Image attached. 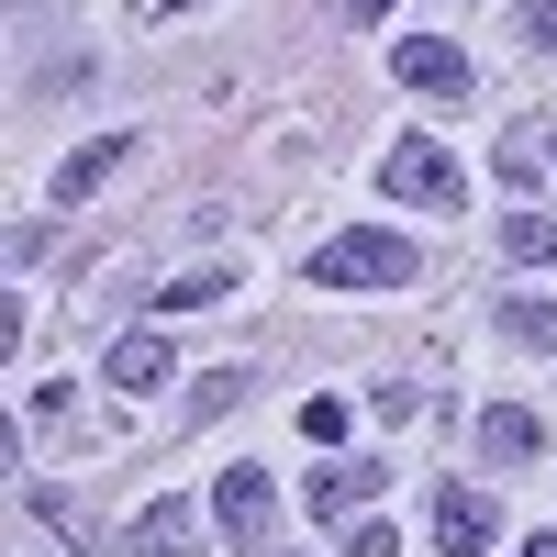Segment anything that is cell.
<instances>
[{
	"instance_id": "1",
	"label": "cell",
	"mask_w": 557,
	"mask_h": 557,
	"mask_svg": "<svg viewBox=\"0 0 557 557\" xmlns=\"http://www.w3.org/2000/svg\"><path fill=\"white\" fill-rule=\"evenodd\" d=\"M301 278H312V290H412L424 257H412L401 235H323V246L301 257Z\"/></svg>"
},
{
	"instance_id": "2",
	"label": "cell",
	"mask_w": 557,
	"mask_h": 557,
	"mask_svg": "<svg viewBox=\"0 0 557 557\" xmlns=\"http://www.w3.org/2000/svg\"><path fill=\"white\" fill-rule=\"evenodd\" d=\"M380 190H391V201H424V212H457L469 178H457V157L435 146V134H401V146L380 157Z\"/></svg>"
},
{
	"instance_id": "3",
	"label": "cell",
	"mask_w": 557,
	"mask_h": 557,
	"mask_svg": "<svg viewBox=\"0 0 557 557\" xmlns=\"http://www.w3.org/2000/svg\"><path fill=\"white\" fill-rule=\"evenodd\" d=\"M212 524H223V546H268V524H278V491H268V469H223V491H212Z\"/></svg>"
},
{
	"instance_id": "4",
	"label": "cell",
	"mask_w": 557,
	"mask_h": 557,
	"mask_svg": "<svg viewBox=\"0 0 557 557\" xmlns=\"http://www.w3.org/2000/svg\"><path fill=\"white\" fill-rule=\"evenodd\" d=\"M491 535H502V502L469 491V480H446V491H435V546H446V557H491Z\"/></svg>"
},
{
	"instance_id": "5",
	"label": "cell",
	"mask_w": 557,
	"mask_h": 557,
	"mask_svg": "<svg viewBox=\"0 0 557 557\" xmlns=\"http://www.w3.org/2000/svg\"><path fill=\"white\" fill-rule=\"evenodd\" d=\"M391 78H401V89H424V101H469V57H457L446 34H412L401 57H391Z\"/></svg>"
},
{
	"instance_id": "6",
	"label": "cell",
	"mask_w": 557,
	"mask_h": 557,
	"mask_svg": "<svg viewBox=\"0 0 557 557\" xmlns=\"http://www.w3.org/2000/svg\"><path fill=\"white\" fill-rule=\"evenodd\" d=\"M380 480H391V469H368V457H335V469H312V524L368 513V502H380Z\"/></svg>"
},
{
	"instance_id": "7",
	"label": "cell",
	"mask_w": 557,
	"mask_h": 557,
	"mask_svg": "<svg viewBox=\"0 0 557 557\" xmlns=\"http://www.w3.org/2000/svg\"><path fill=\"white\" fill-rule=\"evenodd\" d=\"M123 157H134V134H89V146H78L57 178H45V201H89V190H101V178H112Z\"/></svg>"
},
{
	"instance_id": "8",
	"label": "cell",
	"mask_w": 557,
	"mask_h": 557,
	"mask_svg": "<svg viewBox=\"0 0 557 557\" xmlns=\"http://www.w3.org/2000/svg\"><path fill=\"white\" fill-rule=\"evenodd\" d=\"M134 557H201V513L190 502H146L134 513Z\"/></svg>"
},
{
	"instance_id": "9",
	"label": "cell",
	"mask_w": 557,
	"mask_h": 557,
	"mask_svg": "<svg viewBox=\"0 0 557 557\" xmlns=\"http://www.w3.org/2000/svg\"><path fill=\"white\" fill-rule=\"evenodd\" d=\"M535 446H546V424H535L524 401H491V412H480V457H502V469H524Z\"/></svg>"
},
{
	"instance_id": "10",
	"label": "cell",
	"mask_w": 557,
	"mask_h": 557,
	"mask_svg": "<svg viewBox=\"0 0 557 557\" xmlns=\"http://www.w3.org/2000/svg\"><path fill=\"white\" fill-rule=\"evenodd\" d=\"M101 380H112L123 401H146V391L168 380V335H123V346H112V368H101Z\"/></svg>"
},
{
	"instance_id": "11",
	"label": "cell",
	"mask_w": 557,
	"mask_h": 557,
	"mask_svg": "<svg viewBox=\"0 0 557 557\" xmlns=\"http://www.w3.org/2000/svg\"><path fill=\"white\" fill-rule=\"evenodd\" d=\"M502 257L513 268H557V212H502Z\"/></svg>"
},
{
	"instance_id": "12",
	"label": "cell",
	"mask_w": 557,
	"mask_h": 557,
	"mask_svg": "<svg viewBox=\"0 0 557 557\" xmlns=\"http://www.w3.org/2000/svg\"><path fill=\"white\" fill-rule=\"evenodd\" d=\"M502 335H513V346H546V357H557V301H546V290H502Z\"/></svg>"
},
{
	"instance_id": "13",
	"label": "cell",
	"mask_w": 557,
	"mask_h": 557,
	"mask_svg": "<svg viewBox=\"0 0 557 557\" xmlns=\"http://www.w3.org/2000/svg\"><path fill=\"white\" fill-rule=\"evenodd\" d=\"M546 157H557V134H546V123H513V134H502V178H513V190H535Z\"/></svg>"
},
{
	"instance_id": "14",
	"label": "cell",
	"mask_w": 557,
	"mask_h": 557,
	"mask_svg": "<svg viewBox=\"0 0 557 557\" xmlns=\"http://www.w3.org/2000/svg\"><path fill=\"white\" fill-rule=\"evenodd\" d=\"M235 290V268H190V278H168L157 290V312H201V301H223Z\"/></svg>"
},
{
	"instance_id": "15",
	"label": "cell",
	"mask_w": 557,
	"mask_h": 557,
	"mask_svg": "<svg viewBox=\"0 0 557 557\" xmlns=\"http://www.w3.org/2000/svg\"><path fill=\"white\" fill-rule=\"evenodd\" d=\"M524 45H557V0H524Z\"/></svg>"
},
{
	"instance_id": "16",
	"label": "cell",
	"mask_w": 557,
	"mask_h": 557,
	"mask_svg": "<svg viewBox=\"0 0 557 557\" xmlns=\"http://www.w3.org/2000/svg\"><path fill=\"white\" fill-rule=\"evenodd\" d=\"M513 557H557V535H524V546H513Z\"/></svg>"
}]
</instances>
